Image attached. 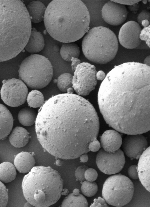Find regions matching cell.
<instances>
[{"label": "cell", "mask_w": 150, "mask_h": 207, "mask_svg": "<svg viewBox=\"0 0 150 207\" xmlns=\"http://www.w3.org/2000/svg\"><path fill=\"white\" fill-rule=\"evenodd\" d=\"M0 91L1 99L7 105L16 107L25 101L28 89L21 80L15 78L4 80Z\"/></svg>", "instance_id": "cell-10"}, {"label": "cell", "mask_w": 150, "mask_h": 207, "mask_svg": "<svg viewBox=\"0 0 150 207\" xmlns=\"http://www.w3.org/2000/svg\"><path fill=\"white\" fill-rule=\"evenodd\" d=\"M74 71L72 80L74 90L80 96L88 95L95 89L97 83L95 66L83 62L78 64Z\"/></svg>", "instance_id": "cell-9"}, {"label": "cell", "mask_w": 150, "mask_h": 207, "mask_svg": "<svg viewBox=\"0 0 150 207\" xmlns=\"http://www.w3.org/2000/svg\"><path fill=\"white\" fill-rule=\"evenodd\" d=\"M80 54L79 48L75 43H64L60 49V54L64 60L71 61L72 57L78 58Z\"/></svg>", "instance_id": "cell-23"}, {"label": "cell", "mask_w": 150, "mask_h": 207, "mask_svg": "<svg viewBox=\"0 0 150 207\" xmlns=\"http://www.w3.org/2000/svg\"><path fill=\"white\" fill-rule=\"evenodd\" d=\"M141 24L144 27H146L149 25V21L147 20H144L142 21Z\"/></svg>", "instance_id": "cell-43"}, {"label": "cell", "mask_w": 150, "mask_h": 207, "mask_svg": "<svg viewBox=\"0 0 150 207\" xmlns=\"http://www.w3.org/2000/svg\"><path fill=\"white\" fill-rule=\"evenodd\" d=\"M82 48L89 60L103 64L114 58L118 50V43L116 35L109 28L98 26L87 32L82 40Z\"/></svg>", "instance_id": "cell-6"}, {"label": "cell", "mask_w": 150, "mask_h": 207, "mask_svg": "<svg viewBox=\"0 0 150 207\" xmlns=\"http://www.w3.org/2000/svg\"><path fill=\"white\" fill-rule=\"evenodd\" d=\"M88 168L85 165L81 166L78 167L75 171V176L76 179L80 181H84L85 179L84 174L86 170Z\"/></svg>", "instance_id": "cell-32"}, {"label": "cell", "mask_w": 150, "mask_h": 207, "mask_svg": "<svg viewBox=\"0 0 150 207\" xmlns=\"http://www.w3.org/2000/svg\"><path fill=\"white\" fill-rule=\"evenodd\" d=\"M13 123L10 112L6 107L0 103V140L5 138L10 133Z\"/></svg>", "instance_id": "cell-17"}, {"label": "cell", "mask_w": 150, "mask_h": 207, "mask_svg": "<svg viewBox=\"0 0 150 207\" xmlns=\"http://www.w3.org/2000/svg\"><path fill=\"white\" fill-rule=\"evenodd\" d=\"M114 1L124 5H132L139 3L140 0H114Z\"/></svg>", "instance_id": "cell-37"}, {"label": "cell", "mask_w": 150, "mask_h": 207, "mask_svg": "<svg viewBox=\"0 0 150 207\" xmlns=\"http://www.w3.org/2000/svg\"><path fill=\"white\" fill-rule=\"evenodd\" d=\"M98 174L97 171L93 168H89L85 171L84 177L85 180L89 181H94L97 178Z\"/></svg>", "instance_id": "cell-31"}, {"label": "cell", "mask_w": 150, "mask_h": 207, "mask_svg": "<svg viewBox=\"0 0 150 207\" xmlns=\"http://www.w3.org/2000/svg\"><path fill=\"white\" fill-rule=\"evenodd\" d=\"M8 198V189L4 184L0 181V207L6 206Z\"/></svg>", "instance_id": "cell-29"}, {"label": "cell", "mask_w": 150, "mask_h": 207, "mask_svg": "<svg viewBox=\"0 0 150 207\" xmlns=\"http://www.w3.org/2000/svg\"><path fill=\"white\" fill-rule=\"evenodd\" d=\"M26 8L31 22L38 23L44 20L46 8L42 3L33 1L30 2Z\"/></svg>", "instance_id": "cell-21"}, {"label": "cell", "mask_w": 150, "mask_h": 207, "mask_svg": "<svg viewBox=\"0 0 150 207\" xmlns=\"http://www.w3.org/2000/svg\"><path fill=\"white\" fill-rule=\"evenodd\" d=\"M63 186L59 173L50 167L34 166L23 177L24 196L33 206H49L60 198Z\"/></svg>", "instance_id": "cell-5"}, {"label": "cell", "mask_w": 150, "mask_h": 207, "mask_svg": "<svg viewBox=\"0 0 150 207\" xmlns=\"http://www.w3.org/2000/svg\"><path fill=\"white\" fill-rule=\"evenodd\" d=\"M32 29L23 2L0 0V62L15 57L23 50Z\"/></svg>", "instance_id": "cell-4"}, {"label": "cell", "mask_w": 150, "mask_h": 207, "mask_svg": "<svg viewBox=\"0 0 150 207\" xmlns=\"http://www.w3.org/2000/svg\"><path fill=\"white\" fill-rule=\"evenodd\" d=\"M102 17L107 24L118 26L126 20L128 13L125 5L111 0L107 2L103 7Z\"/></svg>", "instance_id": "cell-13"}, {"label": "cell", "mask_w": 150, "mask_h": 207, "mask_svg": "<svg viewBox=\"0 0 150 207\" xmlns=\"http://www.w3.org/2000/svg\"><path fill=\"white\" fill-rule=\"evenodd\" d=\"M44 21L53 39L64 43L80 39L89 30L90 17L85 4L79 0H54L46 8Z\"/></svg>", "instance_id": "cell-3"}, {"label": "cell", "mask_w": 150, "mask_h": 207, "mask_svg": "<svg viewBox=\"0 0 150 207\" xmlns=\"http://www.w3.org/2000/svg\"><path fill=\"white\" fill-rule=\"evenodd\" d=\"M139 6V5L138 3L133 5L129 6V9L130 10L134 12V13L136 12L138 10Z\"/></svg>", "instance_id": "cell-40"}, {"label": "cell", "mask_w": 150, "mask_h": 207, "mask_svg": "<svg viewBox=\"0 0 150 207\" xmlns=\"http://www.w3.org/2000/svg\"><path fill=\"white\" fill-rule=\"evenodd\" d=\"M35 159L30 153L22 151L18 154L14 160V166L20 173H28L34 166Z\"/></svg>", "instance_id": "cell-18"}, {"label": "cell", "mask_w": 150, "mask_h": 207, "mask_svg": "<svg viewBox=\"0 0 150 207\" xmlns=\"http://www.w3.org/2000/svg\"><path fill=\"white\" fill-rule=\"evenodd\" d=\"M24 206L26 207H31L33 206L27 201V202L25 203Z\"/></svg>", "instance_id": "cell-45"}, {"label": "cell", "mask_w": 150, "mask_h": 207, "mask_svg": "<svg viewBox=\"0 0 150 207\" xmlns=\"http://www.w3.org/2000/svg\"><path fill=\"white\" fill-rule=\"evenodd\" d=\"M94 202L90 207H108L107 203L103 198L99 197L97 199L95 198L93 200Z\"/></svg>", "instance_id": "cell-35"}, {"label": "cell", "mask_w": 150, "mask_h": 207, "mask_svg": "<svg viewBox=\"0 0 150 207\" xmlns=\"http://www.w3.org/2000/svg\"><path fill=\"white\" fill-rule=\"evenodd\" d=\"M37 114L35 111L31 108L26 107L22 108L18 113V119L23 125L29 126L35 123Z\"/></svg>", "instance_id": "cell-24"}, {"label": "cell", "mask_w": 150, "mask_h": 207, "mask_svg": "<svg viewBox=\"0 0 150 207\" xmlns=\"http://www.w3.org/2000/svg\"><path fill=\"white\" fill-rule=\"evenodd\" d=\"M81 189L84 195L88 197H91L96 193L98 186L97 183L94 181H84L81 186Z\"/></svg>", "instance_id": "cell-28"}, {"label": "cell", "mask_w": 150, "mask_h": 207, "mask_svg": "<svg viewBox=\"0 0 150 207\" xmlns=\"http://www.w3.org/2000/svg\"><path fill=\"white\" fill-rule=\"evenodd\" d=\"M122 147L125 153L131 159H139L147 148L145 137L142 134H128L122 141Z\"/></svg>", "instance_id": "cell-14"}, {"label": "cell", "mask_w": 150, "mask_h": 207, "mask_svg": "<svg viewBox=\"0 0 150 207\" xmlns=\"http://www.w3.org/2000/svg\"><path fill=\"white\" fill-rule=\"evenodd\" d=\"M30 139L29 133L24 128L16 126L12 131L9 136V140L13 146L20 148L25 146Z\"/></svg>", "instance_id": "cell-20"}, {"label": "cell", "mask_w": 150, "mask_h": 207, "mask_svg": "<svg viewBox=\"0 0 150 207\" xmlns=\"http://www.w3.org/2000/svg\"><path fill=\"white\" fill-rule=\"evenodd\" d=\"M144 64L150 66V56H147L144 60Z\"/></svg>", "instance_id": "cell-42"}, {"label": "cell", "mask_w": 150, "mask_h": 207, "mask_svg": "<svg viewBox=\"0 0 150 207\" xmlns=\"http://www.w3.org/2000/svg\"><path fill=\"white\" fill-rule=\"evenodd\" d=\"M62 207H88V203L86 198L80 193L75 195L70 194L64 199Z\"/></svg>", "instance_id": "cell-25"}, {"label": "cell", "mask_w": 150, "mask_h": 207, "mask_svg": "<svg viewBox=\"0 0 150 207\" xmlns=\"http://www.w3.org/2000/svg\"><path fill=\"white\" fill-rule=\"evenodd\" d=\"M16 175L14 166L9 162H4L0 164V181L8 183L13 181Z\"/></svg>", "instance_id": "cell-22"}, {"label": "cell", "mask_w": 150, "mask_h": 207, "mask_svg": "<svg viewBox=\"0 0 150 207\" xmlns=\"http://www.w3.org/2000/svg\"><path fill=\"white\" fill-rule=\"evenodd\" d=\"M150 147H147L139 158L137 170L139 178L145 189L150 192Z\"/></svg>", "instance_id": "cell-15"}, {"label": "cell", "mask_w": 150, "mask_h": 207, "mask_svg": "<svg viewBox=\"0 0 150 207\" xmlns=\"http://www.w3.org/2000/svg\"><path fill=\"white\" fill-rule=\"evenodd\" d=\"M26 100L28 106L34 108L42 106L44 101L43 94L36 89L32 90L28 94Z\"/></svg>", "instance_id": "cell-26"}, {"label": "cell", "mask_w": 150, "mask_h": 207, "mask_svg": "<svg viewBox=\"0 0 150 207\" xmlns=\"http://www.w3.org/2000/svg\"><path fill=\"white\" fill-rule=\"evenodd\" d=\"M139 38L141 41H144L148 46L150 47V25L141 30Z\"/></svg>", "instance_id": "cell-30"}, {"label": "cell", "mask_w": 150, "mask_h": 207, "mask_svg": "<svg viewBox=\"0 0 150 207\" xmlns=\"http://www.w3.org/2000/svg\"><path fill=\"white\" fill-rule=\"evenodd\" d=\"M20 80L30 89H39L47 86L53 76L52 65L45 57L34 54L21 63L18 70Z\"/></svg>", "instance_id": "cell-7"}, {"label": "cell", "mask_w": 150, "mask_h": 207, "mask_svg": "<svg viewBox=\"0 0 150 207\" xmlns=\"http://www.w3.org/2000/svg\"><path fill=\"white\" fill-rule=\"evenodd\" d=\"M127 173L128 176L131 178L137 179L139 178L137 170V165H133L129 168Z\"/></svg>", "instance_id": "cell-33"}, {"label": "cell", "mask_w": 150, "mask_h": 207, "mask_svg": "<svg viewBox=\"0 0 150 207\" xmlns=\"http://www.w3.org/2000/svg\"><path fill=\"white\" fill-rule=\"evenodd\" d=\"M80 162L83 163L87 162L88 160V156L86 153L83 154L80 156Z\"/></svg>", "instance_id": "cell-41"}, {"label": "cell", "mask_w": 150, "mask_h": 207, "mask_svg": "<svg viewBox=\"0 0 150 207\" xmlns=\"http://www.w3.org/2000/svg\"><path fill=\"white\" fill-rule=\"evenodd\" d=\"M150 16L149 11L146 9L143 10L138 16L137 21L140 24H141L142 21L146 19L149 21Z\"/></svg>", "instance_id": "cell-34"}, {"label": "cell", "mask_w": 150, "mask_h": 207, "mask_svg": "<svg viewBox=\"0 0 150 207\" xmlns=\"http://www.w3.org/2000/svg\"><path fill=\"white\" fill-rule=\"evenodd\" d=\"M71 68L72 70L74 71L77 65L80 63V61L78 58L72 57L71 60Z\"/></svg>", "instance_id": "cell-38"}, {"label": "cell", "mask_w": 150, "mask_h": 207, "mask_svg": "<svg viewBox=\"0 0 150 207\" xmlns=\"http://www.w3.org/2000/svg\"><path fill=\"white\" fill-rule=\"evenodd\" d=\"M73 76L69 73L62 74L57 79V86L63 92H67V90L72 87Z\"/></svg>", "instance_id": "cell-27"}, {"label": "cell", "mask_w": 150, "mask_h": 207, "mask_svg": "<svg viewBox=\"0 0 150 207\" xmlns=\"http://www.w3.org/2000/svg\"><path fill=\"white\" fill-rule=\"evenodd\" d=\"M141 28L137 22L129 21L124 24L119 32L118 39L120 44L124 47L132 49L137 47L142 41L139 38Z\"/></svg>", "instance_id": "cell-12"}, {"label": "cell", "mask_w": 150, "mask_h": 207, "mask_svg": "<svg viewBox=\"0 0 150 207\" xmlns=\"http://www.w3.org/2000/svg\"><path fill=\"white\" fill-rule=\"evenodd\" d=\"M150 67L134 62L115 67L100 87L98 101L106 123L128 134L150 129Z\"/></svg>", "instance_id": "cell-2"}, {"label": "cell", "mask_w": 150, "mask_h": 207, "mask_svg": "<svg viewBox=\"0 0 150 207\" xmlns=\"http://www.w3.org/2000/svg\"><path fill=\"white\" fill-rule=\"evenodd\" d=\"M72 193L75 195L78 194L79 193V191L78 189L75 188L73 191Z\"/></svg>", "instance_id": "cell-44"}, {"label": "cell", "mask_w": 150, "mask_h": 207, "mask_svg": "<svg viewBox=\"0 0 150 207\" xmlns=\"http://www.w3.org/2000/svg\"><path fill=\"white\" fill-rule=\"evenodd\" d=\"M100 147V144L97 138L91 141L88 146L90 151L94 152L98 151Z\"/></svg>", "instance_id": "cell-36"}, {"label": "cell", "mask_w": 150, "mask_h": 207, "mask_svg": "<svg viewBox=\"0 0 150 207\" xmlns=\"http://www.w3.org/2000/svg\"><path fill=\"white\" fill-rule=\"evenodd\" d=\"M45 45V40L42 34L33 28L24 49L28 52L36 53L42 51Z\"/></svg>", "instance_id": "cell-19"}, {"label": "cell", "mask_w": 150, "mask_h": 207, "mask_svg": "<svg viewBox=\"0 0 150 207\" xmlns=\"http://www.w3.org/2000/svg\"><path fill=\"white\" fill-rule=\"evenodd\" d=\"M134 191L131 180L120 173L111 176L106 179L103 186L102 196L109 205L121 207L131 200Z\"/></svg>", "instance_id": "cell-8"}, {"label": "cell", "mask_w": 150, "mask_h": 207, "mask_svg": "<svg viewBox=\"0 0 150 207\" xmlns=\"http://www.w3.org/2000/svg\"><path fill=\"white\" fill-rule=\"evenodd\" d=\"M125 162L124 152L120 149L110 152L102 149L98 152L96 159L99 169L108 175L119 173L123 168Z\"/></svg>", "instance_id": "cell-11"}, {"label": "cell", "mask_w": 150, "mask_h": 207, "mask_svg": "<svg viewBox=\"0 0 150 207\" xmlns=\"http://www.w3.org/2000/svg\"><path fill=\"white\" fill-rule=\"evenodd\" d=\"M106 76L105 72L102 70H100L96 72V79L99 80H103Z\"/></svg>", "instance_id": "cell-39"}, {"label": "cell", "mask_w": 150, "mask_h": 207, "mask_svg": "<svg viewBox=\"0 0 150 207\" xmlns=\"http://www.w3.org/2000/svg\"><path fill=\"white\" fill-rule=\"evenodd\" d=\"M44 149L58 158L71 159L90 151L99 129L97 113L87 100L73 93L52 96L39 109L35 123Z\"/></svg>", "instance_id": "cell-1"}, {"label": "cell", "mask_w": 150, "mask_h": 207, "mask_svg": "<svg viewBox=\"0 0 150 207\" xmlns=\"http://www.w3.org/2000/svg\"><path fill=\"white\" fill-rule=\"evenodd\" d=\"M103 149L108 152H114L120 149L122 143L120 134L116 130H109L105 131L100 138Z\"/></svg>", "instance_id": "cell-16"}]
</instances>
